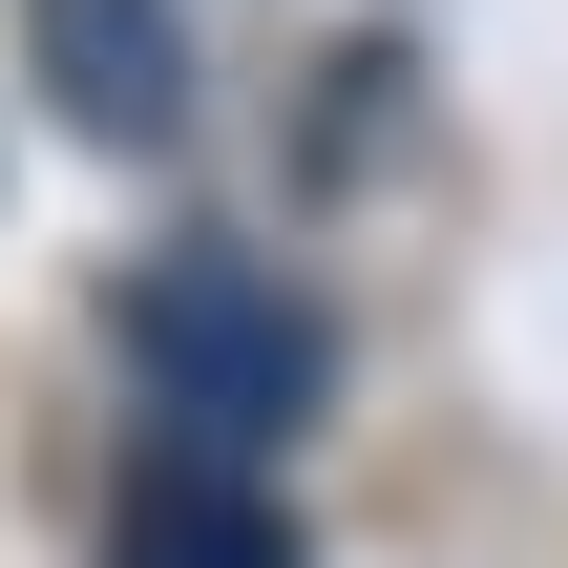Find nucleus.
I'll return each mask as SVG.
<instances>
[{
    "label": "nucleus",
    "instance_id": "nucleus-1",
    "mask_svg": "<svg viewBox=\"0 0 568 568\" xmlns=\"http://www.w3.org/2000/svg\"><path fill=\"white\" fill-rule=\"evenodd\" d=\"M126 379H148V422H169L190 464H274V443L316 422L337 337H316L295 274H253V253H148V274H126Z\"/></svg>",
    "mask_w": 568,
    "mask_h": 568
},
{
    "label": "nucleus",
    "instance_id": "nucleus-2",
    "mask_svg": "<svg viewBox=\"0 0 568 568\" xmlns=\"http://www.w3.org/2000/svg\"><path fill=\"white\" fill-rule=\"evenodd\" d=\"M21 63L105 148H190V0H21Z\"/></svg>",
    "mask_w": 568,
    "mask_h": 568
},
{
    "label": "nucleus",
    "instance_id": "nucleus-3",
    "mask_svg": "<svg viewBox=\"0 0 568 568\" xmlns=\"http://www.w3.org/2000/svg\"><path fill=\"white\" fill-rule=\"evenodd\" d=\"M105 568H295V527H274V485H253V464H190V443H169V464L126 485Z\"/></svg>",
    "mask_w": 568,
    "mask_h": 568
}]
</instances>
